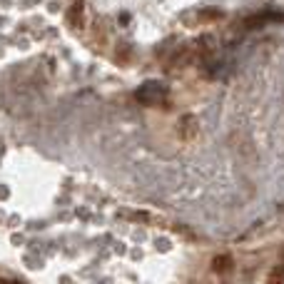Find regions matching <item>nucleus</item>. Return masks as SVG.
<instances>
[{"label":"nucleus","instance_id":"f257e3e1","mask_svg":"<svg viewBox=\"0 0 284 284\" xmlns=\"http://www.w3.org/2000/svg\"><path fill=\"white\" fill-rule=\"evenodd\" d=\"M140 102H162L165 100V90L160 85H145V88H140L137 95H135Z\"/></svg>","mask_w":284,"mask_h":284},{"label":"nucleus","instance_id":"f03ea898","mask_svg":"<svg viewBox=\"0 0 284 284\" xmlns=\"http://www.w3.org/2000/svg\"><path fill=\"white\" fill-rule=\"evenodd\" d=\"M68 20L75 25V27H82V0H75V5L70 8V15Z\"/></svg>","mask_w":284,"mask_h":284},{"label":"nucleus","instance_id":"7ed1b4c3","mask_svg":"<svg viewBox=\"0 0 284 284\" xmlns=\"http://www.w3.org/2000/svg\"><path fill=\"white\" fill-rule=\"evenodd\" d=\"M230 267H232V257H230V254H219V257H214V262H212L214 272H227Z\"/></svg>","mask_w":284,"mask_h":284},{"label":"nucleus","instance_id":"20e7f679","mask_svg":"<svg viewBox=\"0 0 284 284\" xmlns=\"http://www.w3.org/2000/svg\"><path fill=\"white\" fill-rule=\"evenodd\" d=\"M282 279H284V267H277V269L272 272V279H269V284H282Z\"/></svg>","mask_w":284,"mask_h":284},{"label":"nucleus","instance_id":"39448f33","mask_svg":"<svg viewBox=\"0 0 284 284\" xmlns=\"http://www.w3.org/2000/svg\"><path fill=\"white\" fill-rule=\"evenodd\" d=\"M219 18H222L219 10H205L202 13V20H219Z\"/></svg>","mask_w":284,"mask_h":284},{"label":"nucleus","instance_id":"423d86ee","mask_svg":"<svg viewBox=\"0 0 284 284\" xmlns=\"http://www.w3.org/2000/svg\"><path fill=\"white\" fill-rule=\"evenodd\" d=\"M0 284H10V282H5V279H0Z\"/></svg>","mask_w":284,"mask_h":284}]
</instances>
